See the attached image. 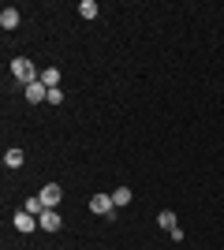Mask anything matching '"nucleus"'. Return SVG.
<instances>
[{
	"label": "nucleus",
	"mask_w": 224,
	"mask_h": 250,
	"mask_svg": "<svg viewBox=\"0 0 224 250\" xmlns=\"http://www.w3.org/2000/svg\"><path fill=\"white\" fill-rule=\"evenodd\" d=\"M79 15H82V19H97V4L94 0H82V4H79Z\"/></svg>",
	"instance_id": "13"
},
{
	"label": "nucleus",
	"mask_w": 224,
	"mask_h": 250,
	"mask_svg": "<svg viewBox=\"0 0 224 250\" xmlns=\"http://www.w3.org/2000/svg\"><path fill=\"white\" fill-rule=\"evenodd\" d=\"M22 209H26V213H34V217H41V213H45V202H41V194L26 198V202H22Z\"/></svg>",
	"instance_id": "8"
},
{
	"label": "nucleus",
	"mask_w": 224,
	"mask_h": 250,
	"mask_svg": "<svg viewBox=\"0 0 224 250\" xmlns=\"http://www.w3.org/2000/svg\"><path fill=\"white\" fill-rule=\"evenodd\" d=\"M60 198H64V187H60V183H45V187H41L45 209H56V206H60Z\"/></svg>",
	"instance_id": "3"
},
{
	"label": "nucleus",
	"mask_w": 224,
	"mask_h": 250,
	"mask_svg": "<svg viewBox=\"0 0 224 250\" xmlns=\"http://www.w3.org/2000/svg\"><path fill=\"white\" fill-rule=\"evenodd\" d=\"M0 26H4V30H15V26H19V11L4 8V11H0Z\"/></svg>",
	"instance_id": "7"
},
{
	"label": "nucleus",
	"mask_w": 224,
	"mask_h": 250,
	"mask_svg": "<svg viewBox=\"0 0 224 250\" xmlns=\"http://www.w3.org/2000/svg\"><path fill=\"white\" fill-rule=\"evenodd\" d=\"M38 224H41L45 231H60V224H64V217H60L56 209H45L41 217H38Z\"/></svg>",
	"instance_id": "6"
},
{
	"label": "nucleus",
	"mask_w": 224,
	"mask_h": 250,
	"mask_svg": "<svg viewBox=\"0 0 224 250\" xmlns=\"http://www.w3.org/2000/svg\"><path fill=\"white\" fill-rule=\"evenodd\" d=\"M41 83L49 86V90H60V71H56V67H45V71H41Z\"/></svg>",
	"instance_id": "9"
},
{
	"label": "nucleus",
	"mask_w": 224,
	"mask_h": 250,
	"mask_svg": "<svg viewBox=\"0 0 224 250\" xmlns=\"http://www.w3.org/2000/svg\"><path fill=\"white\" fill-rule=\"evenodd\" d=\"M112 206H116V209H120V206H131V190H127V187L112 190Z\"/></svg>",
	"instance_id": "12"
},
{
	"label": "nucleus",
	"mask_w": 224,
	"mask_h": 250,
	"mask_svg": "<svg viewBox=\"0 0 224 250\" xmlns=\"http://www.w3.org/2000/svg\"><path fill=\"white\" fill-rule=\"evenodd\" d=\"M22 94H26V101H49V86L41 83V79H38V83H30V86H22Z\"/></svg>",
	"instance_id": "4"
},
{
	"label": "nucleus",
	"mask_w": 224,
	"mask_h": 250,
	"mask_svg": "<svg viewBox=\"0 0 224 250\" xmlns=\"http://www.w3.org/2000/svg\"><path fill=\"white\" fill-rule=\"evenodd\" d=\"M157 224L164 231H172V228H176V213H172V209H161V213H157Z\"/></svg>",
	"instance_id": "10"
},
{
	"label": "nucleus",
	"mask_w": 224,
	"mask_h": 250,
	"mask_svg": "<svg viewBox=\"0 0 224 250\" xmlns=\"http://www.w3.org/2000/svg\"><path fill=\"white\" fill-rule=\"evenodd\" d=\"M11 220H15V228H19L22 235H30V231L38 228V217H34V213H26V209H19V213H15Z\"/></svg>",
	"instance_id": "5"
},
{
	"label": "nucleus",
	"mask_w": 224,
	"mask_h": 250,
	"mask_svg": "<svg viewBox=\"0 0 224 250\" xmlns=\"http://www.w3.org/2000/svg\"><path fill=\"white\" fill-rule=\"evenodd\" d=\"M112 194H101V190H97L94 198H90V213H94V217H112Z\"/></svg>",
	"instance_id": "2"
},
{
	"label": "nucleus",
	"mask_w": 224,
	"mask_h": 250,
	"mask_svg": "<svg viewBox=\"0 0 224 250\" xmlns=\"http://www.w3.org/2000/svg\"><path fill=\"white\" fill-rule=\"evenodd\" d=\"M22 161H26L22 149H8V153H4V165H8V168H22Z\"/></svg>",
	"instance_id": "11"
},
{
	"label": "nucleus",
	"mask_w": 224,
	"mask_h": 250,
	"mask_svg": "<svg viewBox=\"0 0 224 250\" xmlns=\"http://www.w3.org/2000/svg\"><path fill=\"white\" fill-rule=\"evenodd\" d=\"M11 75H15L22 86H30V83H38V79H41V75H38V67H34L26 56H15V60H11Z\"/></svg>",
	"instance_id": "1"
}]
</instances>
